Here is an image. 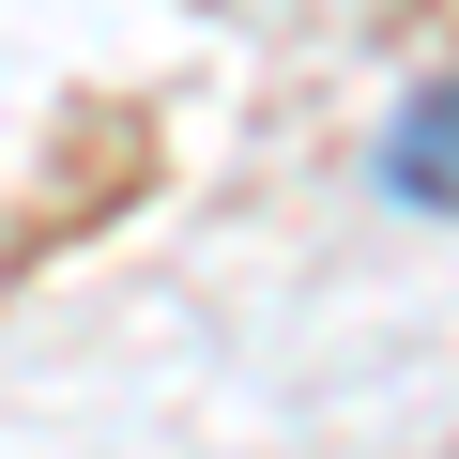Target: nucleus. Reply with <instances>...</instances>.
Segmentation results:
<instances>
[{
  "instance_id": "1",
  "label": "nucleus",
  "mask_w": 459,
  "mask_h": 459,
  "mask_svg": "<svg viewBox=\"0 0 459 459\" xmlns=\"http://www.w3.org/2000/svg\"><path fill=\"white\" fill-rule=\"evenodd\" d=\"M383 184H398V199H459V77L413 92V123L383 138Z\"/></svg>"
}]
</instances>
